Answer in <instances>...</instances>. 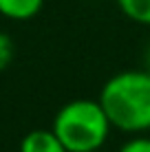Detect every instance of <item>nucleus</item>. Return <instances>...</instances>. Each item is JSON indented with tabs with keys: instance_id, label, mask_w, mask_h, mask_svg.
<instances>
[{
	"instance_id": "obj_6",
	"label": "nucleus",
	"mask_w": 150,
	"mask_h": 152,
	"mask_svg": "<svg viewBox=\"0 0 150 152\" xmlns=\"http://www.w3.org/2000/svg\"><path fill=\"white\" fill-rule=\"evenodd\" d=\"M13 57V42L7 33H0V73L11 64Z\"/></svg>"
},
{
	"instance_id": "obj_7",
	"label": "nucleus",
	"mask_w": 150,
	"mask_h": 152,
	"mask_svg": "<svg viewBox=\"0 0 150 152\" xmlns=\"http://www.w3.org/2000/svg\"><path fill=\"white\" fill-rule=\"evenodd\" d=\"M117 152H150V139H148V137H141V134H137V137L128 139Z\"/></svg>"
},
{
	"instance_id": "obj_2",
	"label": "nucleus",
	"mask_w": 150,
	"mask_h": 152,
	"mask_svg": "<svg viewBox=\"0 0 150 152\" xmlns=\"http://www.w3.org/2000/svg\"><path fill=\"white\" fill-rule=\"evenodd\" d=\"M100 99H71L55 113L53 130L69 152H100L110 134Z\"/></svg>"
},
{
	"instance_id": "obj_5",
	"label": "nucleus",
	"mask_w": 150,
	"mask_h": 152,
	"mask_svg": "<svg viewBox=\"0 0 150 152\" xmlns=\"http://www.w3.org/2000/svg\"><path fill=\"white\" fill-rule=\"evenodd\" d=\"M115 2L128 20L150 27V0H115Z\"/></svg>"
},
{
	"instance_id": "obj_8",
	"label": "nucleus",
	"mask_w": 150,
	"mask_h": 152,
	"mask_svg": "<svg viewBox=\"0 0 150 152\" xmlns=\"http://www.w3.org/2000/svg\"><path fill=\"white\" fill-rule=\"evenodd\" d=\"M146 64H148V66H146V71H150V49L146 51Z\"/></svg>"
},
{
	"instance_id": "obj_1",
	"label": "nucleus",
	"mask_w": 150,
	"mask_h": 152,
	"mask_svg": "<svg viewBox=\"0 0 150 152\" xmlns=\"http://www.w3.org/2000/svg\"><path fill=\"white\" fill-rule=\"evenodd\" d=\"M97 99L113 128L128 134L150 130V71H121L113 75Z\"/></svg>"
},
{
	"instance_id": "obj_4",
	"label": "nucleus",
	"mask_w": 150,
	"mask_h": 152,
	"mask_svg": "<svg viewBox=\"0 0 150 152\" xmlns=\"http://www.w3.org/2000/svg\"><path fill=\"white\" fill-rule=\"evenodd\" d=\"M44 7V0H0V15L13 22L35 18Z\"/></svg>"
},
{
	"instance_id": "obj_3",
	"label": "nucleus",
	"mask_w": 150,
	"mask_h": 152,
	"mask_svg": "<svg viewBox=\"0 0 150 152\" xmlns=\"http://www.w3.org/2000/svg\"><path fill=\"white\" fill-rule=\"evenodd\" d=\"M20 152H69L51 128H35L20 141Z\"/></svg>"
}]
</instances>
